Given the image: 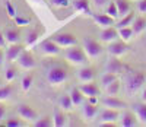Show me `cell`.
Instances as JSON below:
<instances>
[{
    "label": "cell",
    "mask_w": 146,
    "mask_h": 127,
    "mask_svg": "<svg viewBox=\"0 0 146 127\" xmlns=\"http://www.w3.org/2000/svg\"><path fill=\"white\" fill-rule=\"evenodd\" d=\"M114 2H115L117 9H118V16H121V18L131 10V5L129 0H114Z\"/></svg>",
    "instance_id": "ffe728a7"
},
{
    "label": "cell",
    "mask_w": 146,
    "mask_h": 127,
    "mask_svg": "<svg viewBox=\"0 0 146 127\" xmlns=\"http://www.w3.org/2000/svg\"><path fill=\"white\" fill-rule=\"evenodd\" d=\"M32 80H34L32 74H25V76H23V78H22V82H21L22 89H23V91H29V88L32 86Z\"/></svg>",
    "instance_id": "d6a6232c"
},
{
    "label": "cell",
    "mask_w": 146,
    "mask_h": 127,
    "mask_svg": "<svg viewBox=\"0 0 146 127\" xmlns=\"http://www.w3.org/2000/svg\"><path fill=\"white\" fill-rule=\"evenodd\" d=\"M75 7L78 10H83V12H86V13H91L88 0H75Z\"/></svg>",
    "instance_id": "1f68e13d"
},
{
    "label": "cell",
    "mask_w": 146,
    "mask_h": 127,
    "mask_svg": "<svg viewBox=\"0 0 146 127\" xmlns=\"http://www.w3.org/2000/svg\"><path fill=\"white\" fill-rule=\"evenodd\" d=\"M51 124H54V123H51V118H50V117L38 118V120H35V123H34L35 127H50Z\"/></svg>",
    "instance_id": "836d02e7"
},
{
    "label": "cell",
    "mask_w": 146,
    "mask_h": 127,
    "mask_svg": "<svg viewBox=\"0 0 146 127\" xmlns=\"http://www.w3.org/2000/svg\"><path fill=\"white\" fill-rule=\"evenodd\" d=\"M89 102L96 104V102H98V99H96V96H89Z\"/></svg>",
    "instance_id": "bcb514c9"
},
{
    "label": "cell",
    "mask_w": 146,
    "mask_h": 127,
    "mask_svg": "<svg viewBox=\"0 0 146 127\" xmlns=\"http://www.w3.org/2000/svg\"><path fill=\"white\" fill-rule=\"evenodd\" d=\"M0 86H2V82H0Z\"/></svg>",
    "instance_id": "681fc988"
},
{
    "label": "cell",
    "mask_w": 146,
    "mask_h": 127,
    "mask_svg": "<svg viewBox=\"0 0 146 127\" xmlns=\"http://www.w3.org/2000/svg\"><path fill=\"white\" fill-rule=\"evenodd\" d=\"M118 79V74L117 73H111V72H105L102 76H101V83L102 86H108L111 82L117 80Z\"/></svg>",
    "instance_id": "484cf974"
},
{
    "label": "cell",
    "mask_w": 146,
    "mask_h": 127,
    "mask_svg": "<svg viewBox=\"0 0 146 127\" xmlns=\"http://www.w3.org/2000/svg\"><path fill=\"white\" fill-rule=\"evenodd\" d=\"M5 116H6V105L3 102H0V121H3Z\"/></svg>",
    "instance_id": "b9f144b4"
},
{
    "label": "cell",
    "mask_w": 146,
    "mask_h": 127,
    "mask_svg": "<svg viewBox=\"0 0 146 127\" xmlns=\"http://www.w3.org/2000/svg\"><path fill=\"white\" fill-rule=\"evenodd\" d=\"M36 40H38V29H32L28 34V37H27V44L28 45H32Z\"/></svg>",
    "instance_id": "d590c367"
},
{
    "label": "cell",
    "mask_w": 146,
    "mask_h": 127,
    "mask_svg": "<svg viewBox=\"0 0 146 127\" xmlns=\"http://www.w3.org/2000/svg\"><path fill=\"white\" fill-rule=\"evenodd\" d=\"M121 126L123 127H135L137 126V116L131 111H126L121 116Z\"/></svg>",
    "instance_id": "2e32d148"
},
{
    "label": "cell",
    "mask_w": 146,
    "mask_h": 127,
    "mask_svg": "<svg viewBox=\"0 0 146 127\" xmlns=\"http://www.w3.org/2000/svg\"><path fill=\"white\" fill-rule=\"evenodd\" d=\"M102 105L107 107V108H114V110H123L127 107V104L124 101H121L118 98H115V95H108L105 98H102Z\"/></svg>",
    "instance_id": "ba28073f"
},
{
    "label": "cell",
    "mask_w": 146,
    "mask_h": 127,
    "mask_svg": "<svg viewBox=\"0 0 146 127\" xmlns=\"http://www.w3.org/2000/svg\"><path fill=\"white\" fill-rule=\"evenodd\" d=\"M53 40L60 45V47H72V45H78V38L70 34V32H62L53 37Z\"/></svg>",
    "instance_id": "5b68a950"
},
{
    "label": "cell",
    "mask_w": 146,
    "mask_h": 127,
    "mask_svg": "<svg viewBox=\"0 0 146 127\" xmlns=\"http://www.w3.org/2000/svg\"><path fill=\"white\" fill-rule=\"evenodd\" d=\"M131 28H133V32H135V35L142 34V32L146 29V18H143V16L136 18L135 22L131 23Z\"/></svg>",
    "instance_id": "44dd1931"
},
{
    "label": "cell",
    "mask_w": 146,
    "mask_h": 127,
    "mask_svg": "<svg viewBox=\"0 0 146 127\" xmlns=\"http://www.w3.org/2000/svg\"><path fill=\"white\" fill-rule=\"evenodd\" d=\"M94 21L98 25H101V27H104V28L111 27V25L114 23V18L110 16L108 13L107 15H94Z\"/></svg>",
    "instance_id": "d6986e66"
},
{
    "label": "cell",
    "mask_w": 146,
    "mask_h": 127,
    "mask_svg": "<svg viewBox=\"0 0 146 127\" xmlns=\"http://www.w3.org/2000/svg\"><path fill=\"white\" fill-rule=\"evenodd\" d=\"M105 2H107V0H95V3L98 5V6H102V5H104Z\"/></svg>",
    "instance_id": "7dc6e473"
},
{
    "label": "cell",
    "mask_w": 146,
    "mask_h": 127,
    "mask_svg": "<svg viewBox=\"0 0 146 127\" xmlns=\"http://www.w3.org/2000/svg\"><path fill=\"white\" fill-rule=\"evenodd\" d=\"M80 91L83 92L85 96H98L100 95V88L96 86L95 83H91V82H83V85L79 86Z\"/></svg>",
    "instance_id": "5bb4252c"
},
{
    "label": "cell",
    "mask_w": 146,
    "mask_h": 127,
    "mask_svg": "<svg viewBox=\"0 0 146 127\" xmlns=\"http://www.w3.org/2000/svg\"><path fill=\"white\" fill-rule=\"evenodd\" d=\"M83 48H85V51H86L88 57H92V59L102 54V45L96 40H92V38H85Z\"/></svg>",
    "instance_id": "277c9868"
},
{
    "label": "cell",
    "mask_w": 146,
    "mask_h": 127,
    "mask_svg": "<svg viewBox=\"0 0 146 127\" xmlns=\"http://www.w3.org/2000/svg\"><path fill=\"white\" fill-rule=\"evenodd\" d=\"M66 124V117L64 114L60 111V110H54V126L56 127H63Z\"/></svg>",
    "instance_id": "83f0119b"
},
{
    "label": "cell",
    "mask_w": 146,
    "mask_h": 127,
    "mask_svg": "<svg viewBox=\"0 0 146 127\" xmlns=\"http://www.w3.org/2000/svg\"><path fill=\"white\" fill-rule=\"evenodd\" d=\"M120 118V111L118 110H114V108H107L104 111H101L100 114V121L102 124H111L114 121H117Z\"/></svg>",
    "instance_id": "8992f818"
},
{
    "label": "cell",
    "mask_w": 146,
    "mask_h": 127,
    "mask_svg": "<svg viewBox=\"0 0 146 127\" xmlns=\"http://www.w3.org/2000/svg\"><path fill=\"white\" fill-rule=\"evenodd\" d=\"M64 57L69 63H72V64H85V63L88 61L86 51L82 50L80 47H78V45H72L70 48H67L66 53H64Z\"/></svg>",
    "instance_id": "7a4b0ae2"
},
{
    "label": "cell",
    "mask_w": 146,
    "mask_h": 127,
    "mask_svg": "<svg viewBox=\"0 0 146 127\" xmlns=\"http://www.w3.org/2000/svg\"><path fill=\"white\" fill-rule=\"evenodd\" d=\"M23 51V47L19 44H12L7 50H6V60L7 61H15L18 60V57L21 56V53Z\"/></svg>",
    "instance_id": "9a60e30c"
},
{
    "label": "cell",
    "mask_w": 146,
    "mask_h": 127,
    "mask_svg": "<svg viewBox=\"0 0 146 127\" xmlns=\"http://www.w3.org/2000/svg\"><path fill=\"white\" fill-rule=\"evenodd\" d=\"M16 78V69L15 67H7V70H6V80H13Z\"/></svg>",
    "instance_id": "8d00e7d4"
},
{
    "label": "cell",
    "mask_w": 146,
    "mask_h": 127,
    "mask_svg": "<svg viewBox=\"0 0 146 127\" xmlns=\"http://www.w3.org/2000/svg\"><path fill=\"white\" fill-rule=\"evenodd\" d=\"M135 13H133V12H131V13H130V12H129V13L127 15H124L123 18H121L120 21H118V23H117V28H124V27H130V25L133 23V22H135Z\"/></svg>",
    "instance_id": "cb8c5ba5"
},
{
    "label": "cell",
    "mask_w": 146,
    "mask_h": 127,
    "mask_svg": "<svg viewBox=\"0 0 146 127\" xmlns=\"http://www.w3.org/2000/svg\"><path fill=\"white\" fill-rule=\"evenodd\" d=\"M83 92L80 91V88H73L70 91V98L73 101V105H80L83 102Z\"/></svg>",
    "instance_id": "7402d4cb"
},
{
    "label": "cell",
    "mask_w": 146,
    "mask_h": 127,
    "mask_svg": "<svg viewBox=\"0 0 146 127\" xmlns=\"http://www.w3.org/2000/svg\"><path fill=\"white\" fill-rule=\"evenodd\" d=\"M12 91H13L12 85H3V86H0V101L9 98L12 95Z\"/></svg>",
    "instance_id": "4dcf8cb0"
},
{
    "label": "cell",
    "mask_w": 146,
    "mask_h": 127,
    "mask_svg": "<svg viewBox=\"0 0 146 127\" xmlns=\"http://www.w3.org/2000/svg\"><path fill=\"white\" fill-rule=\"evenodd\" d=\"M142 101H145V102H146V88H145L143 92H142Z\"/></svg>",
    "instance_id": "c3c4849f"
},
{
    "label": "cell",
    "mask_w": 146,
    "mask_h": 127,
    "mask_svg": "<svg viewBox=\"0 0 146 127\" xmlns=\"http://www.w3.org/2000/svg\"><path fill=\"white\" fill-rule=\"evenodd\" d=\"M18 114L22 118H25L28 121H35L36 118H38V112H36L32 107L27 105V104H21L18 107Z\"/></svg>",
    "instance_id": "9c48e42d"
},
{
    "label": "cell",
    "mask_w": 146,
    "mask_h": 127,
    "mask_svg": "<svg viewBox=\"0 0 146 127\" xmlns=\"http://www.w3.org/2000/svg\"><path fill=\"white\" fill-rule=\"evenodd\" d=\"M118 35L123 41H129L130 38L135 35V32H133L131 27H124V28H118Z\"/></svg>",
    "instance_id": "4316f807"
},
{
    "label": "cell",
    "mask_w": 146,
    "mask_h": 127,
    "mask_svg": "<svg viewBox=\"0 0 146 127\" xmlns=\"http://www.w3.org/2000/svg\"><path fill=\"white\" fill-rule=\"evenodd\" d=\"M107 13L110 15V16H113L114 19L118 16V9H117V5H115V2H111L108 5V7H107Z\"/></svg>",
    "instance_id": "e575fe53"
},
{
    "label": "cell",
    "mask_w": 146,
    "mask_h": 127,
    "mask_svg": "<svg viewBox=\"0 0 146 127\" xmlns=\"http://www.w3.org/2000/svg\"><path fill=\"white\" fill-rule=\"evenodd\" d=\"M105 91H107V95H117L120 92V80H114L111 82L108 86H105Z\"/></svg>",
    "instance_id": "f1b7e54d"
},
{
    "label": "cell",
    "mask_w": 146,
    "mask_h": 127,
    "mask_svg": "<svg viewBox=\"0 0 146 127\" xmlns=\"http://www.w3.org/2000/svg\"><path fill=\"white\" fill-rule=\"evenodd\" d=\"M118 37H120V35H118V29H115V28H113V27L104 28V29L101 31V35H100L101 41H104V43H113V41L117 40Z\"/></svg>",
    "instance_id": "7c38bea8"
},
{
    "label": "cell",
    "mask_w": 146,
    "mask_h": 127,
    "mask_svg": "<svg viewBox=\"0 0 146 127\" xmlns=\"http://www.w3.org/2000/svg\"><path fill=\"white\" fill-rule=\"evenodd\" d=\"M6 9H7V15H9L10 18H16L15 9H13V6H12V3H10V2H6Z\"/></svg>",
    "instance_id": "ab89813d"
},
{
    "label": "cell",
    "mask_w": 146,
    "mask_h": 127,
    "mask_svg": "<svg viewBox=\"0 0 146 127\" xmlns=\"http://www.w3.org/2000/svg\"><path fill=\"white\" fill-rule=\"evenodd\" d=\"M124 69H126V66L117 59V56H113L105 64V72H111V73H117V74L121 73Z\"/></svg>",
    "instance_id": "30bf717a"
},
{
    "label": "cell",
    "mask_w": 146,
    "mask_h": 127,
    "mask_svg": "<svg viewBox=\"0 0 146 127\" xmlns=\"http://www.w3.org/2000/svg\"><path fill=\"white\" fill-rule=\"evenodd\" d=\"M54 6H58V7H67L70 5V0H51Z\"/></svg>",
    "instance_id": "f35d334b"
},
{
    "label": "cell",
    "mask_w": 146,
    "mask_h": 127,
    "mask_svg": "<svg viewBox=\"0 0 146 127\" xmlns=\"http://www.w3.org/2000/svg\"><path fill=\"white\" fill-rule=\"evenodd\" d=\"M135 111H136V116L140 120V123L146 124V102H145V101H143V104L135 105Z\"/></svg>",
    "instance_id": "d4e9b609"
},
{
    "label": "cell",
    "mask_w": 146,
    "mask_h": 127,
    "mask_svg": "<svg viewBox=\"0 0 146 127\" xmlns=\"http://www.w3.org/2000/svg\"><path fill=\"white\" fill-rule=\"evenodd\" d=\"M16 19V23L18 25H27V23H29V19H25V18H15Z\"/></svg>",
    "instance_id": "7bdbcfd3"
},
{
    "label": "cell",
    "mask_w": 146,
    "mask_h": 127,
    "mask_svg": "<svg viewBox=\"0 0 146 127\" xmlns=\"http://www.w3.org/2000/svg\"><path fill=\"white\" fill-rule=\"evenodd\" d=\"M137 9L140 13H146V0H139L137 2Z\"/></svg>",
    "instance_id": "60d3db41"
},
{
    "label": "cell",
    "mask_w": 146,
    "mask_h": 127,
    "mask_svg": "<svg viewBox=\"0 0 146 127\" xmlns=\"http://www.w3.org/2000/svg\"><path fill=\"white\" fill-rule=\"evenodd\" d=\"M47 79L53 85H58V83H62L67 79V72H66V69L60 67V66H54V67H51L50 70H48Z\"/></svg>",
    "instance_id": "3957f363"
},
{
    "label": "cell",
    "mask_w": 146,
    "mask_h": 127,
    "mask_svg": "<svg viewBox=\"0 0 146 127\" xmlns=\"http://www.w3.org/2000/svg\"><path fill=\"white\" fill-rule=\"evenodd\" d=\"M5 37H6L7 43H10V44H18L21 40V34L18 29H7L5 32Z\"/></svg>",
    "instance_id": "603a6c76"
},
{
    "label": "cell",
    "mask_w": 146,
    "mask_h": 127,
    "mask_svg": "<svg viewBox=\"0 0 146 127\" xmlns=\"http://www.w3.org/2000/svg\"><path fill=\"white\" fill-rule=\"evenodd\" d=\"M60 107H62V110H66V111H69L73 107V101H72L70 95H63L60 98Z\"/></svg>",
    "instance_id": "f546056e"
},
{
    "label": "cell",
    "mask_w": 146,
    "mask_h": 127,
    "mask_svg": "<svg viewBox=\"0 0 146 127\" xmlns=\"http://www.w3.org/2000/svg\"><path fill=\"white\" fill-rule=\"evenodd\" d=\"M6 37H3V34H2V31H0V47H3L5 48V45H6Z\"/></svg>",
    "instance_id": "ee69618b"
},
{
    "label": "cell",
    "mask_w": 146,
    "mask_h": 127,
    "mask_svg": "<svg viewBox=\"0 0 146 127\" xmlns=\"http://www.w3.org/2000/svg\"><path fill=\"white\" fill-rule=\"evenodd\" d=\"M96 114H98V107H96V104L86 102L83 105V116L86 120H92Z\"/></svg>",
    "instance_id": "ac0fdd59"
},
{
    "label": "cell",
    "mask_w": 146,
    "mask_h": 127,
    "mask_svg": "<svg viewBox=\"0 0 146 127\" xmlns=\"http://www.w3.org/2000/svg\"><path fill=\"white\" fill-rule=\"evenodd\" d=\"M145 82H146V74L145 73H142L139 70H131L126 76V91L129 94L136 92L143 86Z\"/></svg>",
    "instance_id": "6da1fadb"
},
{
    "label": "cell",
    "mask_w": 146,
    "mask_h": 127,
    "mask_svg": "<svg viewBox=\"0 0 146 127\" xmlns=\"http://www.w3.org/2000/svg\"><path fill=\"white\" fill-rule=\"evenodd\" d=\"M16 61L19 63V66L23 67V69H32V67H35V59L28 51H22Z\"/></svg>",
    "instance_id": "8fae6325"
},
{
    "label": "cell",
    "mask_w": 146,
    "mask_h": 127,
    "mask_svg": "<svg viewBox=\"0 0 146 127\" xmlns=\"http://www.w3.org/2000/svg\"><path fill=\"white\" fill-rule=\"evenodd\" d=\"M78 78L80 82H92L95 78V70L92 67H83L78 72Z\"/></svg>",
    "instance_id": "e0dca14e"
},
{
    "label": "cell",
    "mask_w": 146,
    "mask_h": 127,
    "mask_svg": "<svg viewBox=\"0 0 146 127\" xmlns=\"http://www.w3.org/2000/svg\"><path fill=\"white\" fill-rule=\"evenodd\" d=\"M5 57H6V54H3V50H0V66L3 64V61H5L3 59H5Z\"/></svg>",
    "instance_id": "f6af8a7d"
},
{
    "label": "cell",
    "mask_w": 146,
    "mask_h": 127,
    "mask_svg": "<svg viewBox=\"0 0 146 127\" xmlns=\"http://www.w3.org/2000/svg\"><path fill=\"white\" fill-rule=\"evenodd\" d=\"M41 48H42V51L45 54H50V56H54V54H58L60 51V45L53 40H45L42 44H41Z\"/></svg>",
    "instance_id": "4fadbf2b"
},
{
    "label": "cell",
    "mask_w": 146,
    "mask_h": 127,
    "mask_svg": "<svg viewBox=\"0 0 146 127\" xmlns=\"http://www.w3.org/2000/svg\"><path fill=\"white\" fill-rule=\"evenodd\" d=\"M108 53L111 54V56H121V54H124L127 50H129V47H127V44H126V41H118V40H115V41H113V43H110L108 44Z\"/></svg>",
    "instance_id": "52a82bcc"
},
{
    "label": "cell",
    "mask_w": 146,
    "mask_h": 127,
    "mask_svg": "<svg viewBox=\"0 0 146 127\" xmlns=\"http://www.w3.org/2000/svg\"><path fill=\"white\" fill-rule=\"evenodd\" d=\"M5 126H7V127H19V126H22V121L18 120V118H9L5 123Z\"/></svg>",
    "instance_id": "74e56055"
}]
</instances>
